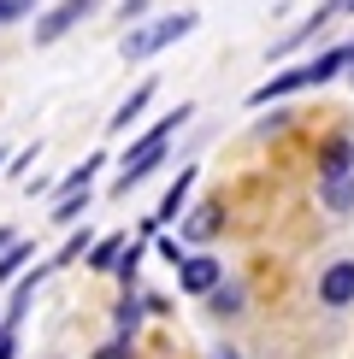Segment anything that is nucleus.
<instances>
[{"label": "nucleus", "instance_id": "nucleus-8", "mask_svg": "<svg viewBox=\"0 0 354 359\" xmlns=\"http://www.w3.org/2000/svg\"><path fill=\"white\" fill-rule=\"evenodd\" d=\"M154 95H159V77H142V83L130 88L124 100H118V112H112V124H107V130H112V136H124V130H130V124H136V118L148 112V100H154Z\"/></svg>", "mask_w": 354, "mask_h": 359}, {"label": "nucleus", "instance_id": "nucleus-13", "mask_svg": "<svg viewBox=\"0 0 354 359\" xmlns=\"http://www.w3.org/2000/svg\"><path fill=\"white\" fill-rule=\"evenodd\" d=\"M124 242H130V236H100V242L83 253V259H88V271H112V265H118V253H124Z\"/></svg>", "mask_w": 354, "mask_h": 359}, {"label": "nucleus", "instance_id": "nucleus-9", "mask_svg": "<svg viewBox=\"0 0 354 359\" xmlns=\"http://www.w3.org/2000/svg\"><path fill=\"white\" fill-rule=\"evenodd\" d=\"M195 165H183V171H177V183L166 189V201H159V212H154V224H177V218H183V206H189V189H195Z\"/></svg>", "mask_w": 354, "mask_h": 359}, {"label": "nucleus", "instance_id": "nucleus-20", "mask_svg": "<svg viewBox=\"0 0 354 359\" xmlns=\"http://www.w3.org/2000/svg\"><path fill=\"white\" fill-rule=\"evenodd\" d=\"M29 6H36V0H0V24H18Z\"/></svg>", "mask_w": 354, "mask_h": 359}, {"label": "nucleus", "instance_id": "nucleus-14", "mask_svg": "<svg viewBox=\"0 0 354 359\" xmlns=\"http://www.w3.org/2000/svg\"><path fill=\"white\" fill-rule=\"evenodd\" d=\"M242 283H218L213 294H206V306H213V318H236V312H242Z\"/></svg>", "mask_w": 354, "mask_h": 359}, {"label": "nucleus", "instance_id": "nucleus-18", "mask_svg": "<svg viewBox=\"0 0 354 359\" xmlns=\"http://www.w3.org/2000/svg\"><path fill=\"white\" fill-rule=\"evenodd\" d=\"M88 248H95V242H88V230H71V236H65V248H59V253H53L48 265H53V271H59V265H71V259H83Z\"/></svg>", "mask_w": 354, "mask_h": 359}, {"label": "nucleus", "instance_id": "nucleus-26", "mask_svg": "<svg viewBox=\"0 0 354 359\" xmlns=\"http://www.w3.org/2000/svg\"><path fill=\"white\" fill-rule=\"evenodd\" d=\"M343 12H354V0H343Z\"/></svg>", "mask_w": 354, "mask_h": 359}, {"label": "nucleus", "instance_id": "nucleus-16", "mask_svg": "<svg viewBox=\"0 0 354 359\" xmlns=\"http://www.w3.org/2000/svg\"><path fill=\"white\" fill-rule=\"evenodd\" d=\"M29 259H36V248H29V242H12L6 253H0V283H12V277H18Z\"/></svg>", "mask_w": 354, "mask_h": 359}, {"label": "nucleus", "instance_id": "nucleus-1", "mask_svg": "<svg viewBox=\"0 0 354 359\" xmlns=\"http://www.w3.org/2000/svg\"><path fill=\"white\" fill-rule=\"evenodd\" d=\"M189 118H195V107H177V112H166V118H159L154 130H142V136L130 142V154H124V171H118L112 194H130L148 171H159V165H166V147H171V136L189 124Z\"/></svg>", "mask_w": 354, "mask_h": 359}, {"label": "nucleus", "instance_id": "nucleus-25", "mask_svg": "<svg viewBox=\"0 0 354 359\" xmlns=\"http://www.w3.org/2000/svg\"><path fill=\"white\" fill-rule=\"evenodd\" d=\"M12 242H18V236H12V230H0V253H6V248H12Z\"/></svg>", "mask_w": 354, "mask_h": 359}, {"label": "nucleus", "instance_id": "nucleus-12", "mask_svg": "<svg viewBox=\"0 0 354 359\" xmlns=\"http://www.w3.org/2000/svg\"><path fill=\"white\" fill-rule=\"evenodd\" d=\"M142 312H148V301H142L136 289H124V301L112 306V324H118V336H130V341H136V324H142Z\"/></svg>", "mask_w": 354, "mask_h": 359}, {"label": "nucleus", "instance_id": "nucleus-2", "mask_svg": "<svg viewBox=\"0 0 354 359\" xmlns=\"http://www.w3.org/2000/svg\"><path fill=\"white\" fill-rule=\"evenodd\" d=\"M343 65H348V48H331V53L307 59V65H295V71H277L272 83H260L254 95H248V107H272V100L295 95V88H319V83H331V77H336Z\"/></svg>", "mask_w": 354, "mask_h": 359}, {"label": "nucleus", "instance_id": "nucleus-7", "mask_svg": "<svg viewBox=\"0 0 354 359\" xmlns=\"http://www.w3.org/2000/svg\"><path fill=\"white\" fill-rule=\"evenodd\" d=\"M177 224H183V242H213V236L225 230V206H218V201H201V206H189Z\"/></svg>", "mask_w": 354, "mask_h": 359}, {"label": "nucleus", "instance_id": "nucleus-17", "mask_svg": "<svg viewBox=\"0 0 354 359\" xmlns=\"http://www.w3.org/2000/svg\"><path fill=\"white\" fill-rule=\"evenodd\" d=\"M88 212V189H77V194H59L53 201V224H77Z\"/></svg>", "mask_w": 354, "mask_h": 359}, {"label": "nucleus", "instance_id": "nucleus-22", "mask_svg": "<svg viewBox=\"0 0 354 359\" xmlns=\"http://www.w3.org/2000/svg\"><path fill=\"white\" fill-rule=\"evenodd\" d=\"M159 259H166V265H183L189 253H183V242H171V236H166V242H159Z\"/></svg>", "mask_w": 354, "mask_h": 359}, {"label": "nucleus", "instance_id": "nucleus-10", "mask_svg": "<svg viewBox=\"0 0 354 359\" xmlns=\"http://www.w3.org/2000/svg\"><path fill=\"white\" fill-rule=\"evenodd\" d=\"M319 206L336 212V218H348L354 212V171L348 177H319Z\"/></svg>", "mask_w": 354, "mask_h": 359}, {"label": "nucleus", "instance_id": "nucleus-11", "mask_svg": "<svg viewBox=\"0 0 354 359\" xmlns=\"http://www.w3.org/2000/svg\"><path fill=\"white\" fill-rule=\"evenodd\" d=\"M354 171V136H331L319 147V177H348Z\"/></svg>", "mask_w": 354, "mask_h": 359}, {"label": "nucleus", "instance_id": "nucleus-27", "mask_svg": "<svg viewBox=\"0 0 354 359\" xmlns=\"http://www.w3.org/2000/svg\"><path fill=\"white\" fill-rule=\"evenodd\" d=\"M348 65H354V48H348Z\"/></svg>", "mask_w": 354, "mask_h": 359}, {"label": "nucleus", "instance_id": "nucleus-4", "mask_svg": "<svg viewBox=\"0 0 354 359\" xmlns=\"http://www.w3.org/2000/svg\"><path fill=\"white\" fill-rule=\"evenodd\" d=\"M95 12H100V0H53V6L36 18L29 41H36V48H53L59 36H71V29H77L83 18H95Z\"/></svg>", "mask_w": 354, "mask_h": 359}, {"label": "nucleus", "instance_id": "nucleus-6", "mask_svg": "<svg viewBox=\"0 0 354 359\" xmlns=\"http://www.w3.org/2000/svg\"><path fill=\"white\" fill-rule=\"evenodd\" d=\"M319 306H331V312L354 306V259L324 265V277H319Z\"/></svg>", "mask_w": 354, "mask_h": 359}, {"label": "nucleus", "instance_id": "nucleus-24", "mask_svg": "<svg viewBox=\"0 0 354 359\" xmlns=\"http://www.w3.org/2000/svg\"><path fill=\"white\" fill-rule=\"evenodd\" d=\"M213 359H242V353H236V348H213Z\"/></svg>", "mask_w": 354, "mask_h": 359}, {"label": "nucleus", "instance_id": "nucleus-19", "mask_svg": "<svg viewBox=\"0 0 354 359\" xmlns=\"http://www.w3.org/2000/svg\"><path fill=\"white\" fill-rule=\"evenodd\" d=\"M88 359H136V348H130V336H112V341H100Z\"/></svg>", "mask_w": 354, "mask_h": 359}, {"label": "nucleus", "instance_id": "nucleus-28", "mask_svg": "<svg viewBox=\"0 0 354 359\" xmlns=\"http://www.w3.org/2000/svg\"><path fill=\"white\" fill-rule=\"evenodd\" d=\"M0 165H6V154H0Z\"/></svg>", "mask_w": 354, "mask_h": 359}, {"label": "nucleus", "instance_id": "nucleus-21", "mask_svg": "<svg viewBox=\"0 0 354 359\" xmlns=\"http://www.w3.org/2000/svg\"><path fill=\"white\" fill-rule=\"evenodd\" d=\"M148 12V0H118V24H136Z\"/></svg>", "mask_w": 354, "mask_h": 359}, {"label": "nucleus", "instance_id": "nucleus-15", "mask_svg": "<svg viewBox=\"0 0 354 359\" xmlns=\"http://www.w3.org/2000/svg\"><path fill=\"white\" fill-rule=\"evenodd\" d=\"M136 271H142V242H124V253H118V265H112V277L124 283V289H136Z\"/></svg>", "mask_w": 354, "mask_h": 359}, {"label": "nucleus", "instance_id": "nucleus-5", "mask_svg": "<svg viewBox=\"0 0 354 359\" xmlns=\"http://www.w3.org/2000/svg\"><path fill=\"white\" fill-rule=\"evenodd\" d=\"M218 283H225V265H218L213 253H189V259L177 265V289L183 294H213Z\"/></svg>", "mask_w": 354, "mask_h": 359}, {"label": "nucleus", "instance_id": "nucleus-3", "mask_svg": "<svg viewBox=\"0 0 354 359\" xmlns=\"http://www.w3.org/2000/svg\"><path fill=\"white\" fill-rule=\"evenodd\" d=\"M195 24H201L195 12H166V18H154V24H136V29H130L124 41H118V59H124V65H142V59L166 53L171 41H183V36H189Z\"/></svg>", "mask_w": 354, "mask_h": 359}, {"label": "nucleus", "instance_id": "nucleus-23", "mask_svg": "<svg viewBox=\"0 0 354 359\" xmlns=\"http://www.w3.org/2000/svg\"><path fill=\"white\" fill-rule=\"evenodd\" d=\"M0 359H18V330H6V324H0Z\"/></svg>", "mask_w": 354, "mask_h": 359}]
</instances>
